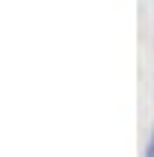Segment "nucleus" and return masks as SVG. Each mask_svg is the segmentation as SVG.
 <instances>
[{"label":"nucleus","instance_id":"1","mask_svg":"<svg viewBox=\"0 0 154 157\" xmlns=\"http://www.w3.org/2000/svg\"><path fill=\"white\" fill-rule=\"evenodd\" d=\"M148 157H154V137H151V143H148Z\"/></svg>","mask_w":154,"mask_h":157}]
</instances>
